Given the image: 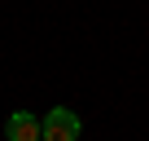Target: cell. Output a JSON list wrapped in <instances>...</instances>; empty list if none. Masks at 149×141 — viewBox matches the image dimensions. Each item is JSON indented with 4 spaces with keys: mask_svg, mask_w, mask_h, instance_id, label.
<instances>
[{
    "mask_svg": "<svg viewBox=\"0 0 149 141\" xmlns=\"http://www.w3.org/2000/svg\"><path fill=\"white\" fill-rule=\"evenodd\" d=\"M84 137V119L70 106H53L44 115V141H79Z\"/></svg>",
    "mask_w": 149,
    "mask_h": 141,
    "instance_id": "1",
    "label": "cell"
},
{
    "mask_svg": "<svg viewBox=\"0 0 149 141\" xmlns=\"http://www.w3.org/2000/svg\"><path fill=\"white\" fill-rule=\"evenodd\" d=\"M5 132H9V141H44V119H35L26 110H13Z\"/></svg>",
    "mask_w": 149,
    "mask_h": 141,
    "instance_id": "2",
    "label": "cell"
}]
</instances>
